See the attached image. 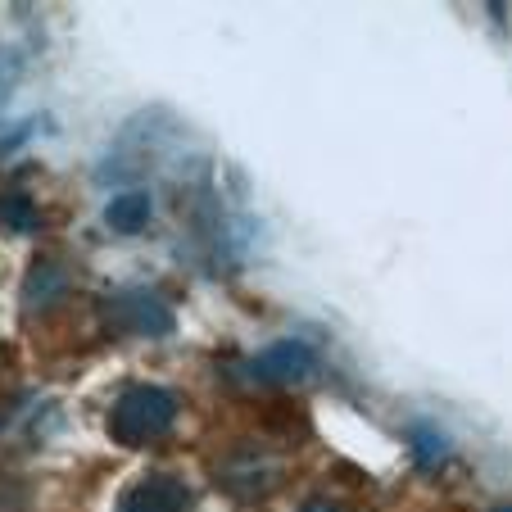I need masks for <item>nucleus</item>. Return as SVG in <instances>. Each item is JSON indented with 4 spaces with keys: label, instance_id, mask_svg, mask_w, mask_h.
I'll use <instances>...</instances> for the list:
<instances>
[{
    "label": "nucleus",
    "instance_id": "f257e3e1",
    "mask_svg": "<svg viewBox=\"0 0 512 512\" xmlns=\"http://www.w3.org/2000/svg\"><path fill=\"white\" fill-rule=\"evenodd\" d=\"M177 395L164 386H132L109 408V435L118 445H150L159 435L173 431L177 422Z\"/></svg>",
    "mask_w": 512,
    "mask_h": 512
},
{
    "label": "nucleus",
    "instance_id": "f03ea898",
    "mask_svg": "<svg viewBox=\"0 0 512 512\" xmlns=\"http://www.w3.org/2000/svg\"><path fill=\"white\" fill-rule=\"evenodd\" d=\"M105 327H114L118 336H168L177 327V313L164 295L155 290H114L105 304Z\"/></svg>",
    "mask_w": 512,
    "mask_h": 512
},
{
    "label": "nucleus",
    "instance_id": "7ed1b4c3",
    "mask_svg": "<svg viewBox=\"0 0 512 512\" xmlns=\"http://www.w3.org/2000/svg\"><path fill=\"white\" fill-rule=\"evenodd\" d=\"M191 490H186L177 476L159 472L145 476V481L127 485L123 499H118V512H191Z\"/></svg>",
    "mask_w": 512,
    "mask_h": 512
},
{
    "label": "nucleus",
    "instance_id": "20e7f679",
    "mask_svg": "<svg viewBox=\"0 0 512 512\" xmlns=\"http://www.w3.org/2000/svg\"><path fill=\"white\" fill-rule=\"evenodd\" d=\"M318 368V354H313L304 340H277L268 345L259 358L250 363V372L259 381H272V386H290V381H304Z\"/></svg>",
    "mask_w": 512,
    "mask_h": 512
},
{
    "label": "nucleus",
    "instance_id": "39448f33",
    "mask_svg": "<svg viewBox=\"0 0 512 512\" xmlns=\"http://www.w3.org/2000/svg\"><path fill=\"white\" fill-rule=\"evenodd\" d=\"M218 485L232 490L236 499H259V494H268L277 485V463H268L259 454H236L218 467Z\"/></svg>",
    "mask_w": 512,
    "mask_h": 512
},
{
    "label": "nucleus",
    "instance_id": "423d86ee",
    "mask_svg": "<svg viewBox=\"0 0 512 512\" xmlns=\"http://www.w3.org/2000/svg\"><path fill=\"white\" fill-rule=\"evenodd\" d=\"M68 268L59 259H50V254H41L37 263L28 268V277H23V309L28 313H46V309H55L59 300L68 295Z\"/></svg>",
    "mask_w": 512,
    "mask_h": 512
},
{
    "label": "nucleus",
    "instance_id": "0eeeda50",
    "mask_svg": "<svg viewBox=\"0 0 512 512\" xmlns=\"http://www.w3.org/2000/svg\"><path fill=\"white\" fill-rule=\"evenodd\" d=\"M150 213H155L150 195L145 191H123V195H114V200L105 204V223H109V232H118V236H136V232H145Z\"/></svg>",
    "mask_w": 512,
    "mask_h": 512
},
{
    "label": "nucleus",
    "instance_id": "6e6552de",
    "mask_svg": "<svg viewBox=\"0 0 512 512\" xmlns=\"http://www.w3.org/2000/svg\"><path fill=\"white\" fill-rule=\"evenodd\" d=\"M0 223L10 227V232H37L41 227V213L32 204L28 191H5L0 195Z\"/></svg>",
    "mask_w": 512,
    "mask_h": 512
},
{
    "label": "nucleus",
    "instance_id": "1a4fd4ad",
    "mask_svg": "<svg viewBox=\"0 0 512 512\" xmlns=\"http://www.w3.org/2000/svg\"><path fill=\"white\" fill-rule=\"evenodd\" d=\"M408 445H413L417 467H435V463H445V458H449V440L435 431V426H417Z\"/></svg>",
    "mask_w": 512,
    "mask_h": 512
},
{
    "label": "nucleus",
    "instance_id": "9d476101",
    "mask_svg": "<svg viewBox=\"0 0 512 512\" xmlns=\"http://www.w3.org/2000/svg\"><path fill=\"white\" fill-rule=\"evenodd\" d=\"M300 512H340V508H336V503H327V499H309Z\"/></svg>",
    "mask_w": 512,
    "mask_h": 512
},
{
    "label": "nucleus",
    "instance_id": "9b49d317",
    "mask_svg": "<svg viewBox=\"0 0 512 512\" xmlns=\"http://www.w3.org/2000/svg\"><path fill=\"white\" fill-rule=\"evenodd\" d=\"M499 512H512V503H508V508H499Z\"/></svg>",
    "mask_w": 512,
    "mask_h": 512
}]
</instances>
